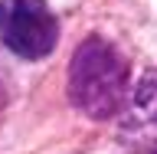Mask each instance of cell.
I'll list each match as a JSON object with an SVG mask.
<instances>
[{"instance_id": "cell-1", "label": "cell", "mask_w": 157, "mask_h": 154, "mask_svg": "<svg viewBox=\"0 0 157 154\" xmlns=\"http://www.w3.org/2000/svg\"><path fill=\"white\" fill-rule=\"evenodd\" d=\"M69 98L88 118H111L128 105V59L108 39L88 36L69 62Z\"/></svg>"}, {"instance_id": "cell-2", "label": "cell", "mask_w": 157, "mask_h": 154, "mask_svg": "<svg viewBox=\"0 0 157 154\" xmlns=\"http://www.w3.org/2000/svg\"><path fill=\"white\" fill-rule=\"evenodd\" d=\"M0 39L23 59H43L59 43V20L46 0H0Z\"/></svg>"}, {"instance_id": "cell-3", "label": "cell", "mask_w": 157, "mask_h": 154, "mask_svg": "<svg viewBox=\"0 0 157 154\" xmlns=\"http://www.w3.org/2000/svg\"><path fill=\"white\" fill-rule=\"evenodd\" d=\"M118 141L131 154H157V69L137 79L118 125Z\"/></svg>"}]
</instances>
